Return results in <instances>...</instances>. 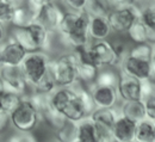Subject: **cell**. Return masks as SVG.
<instances>
[{
    "label": "cell",
    "mask_w": 155,
    "mask_h": 142,
    "mask_svg": "<svg viewBox=\"0 0 155 142\" xmlns=\"http://www.w3.org/2000/svg\"><path fill=\"white\" fill-rule=\"evenodd\" d=\"M90 17L85 12L66 11L58 25L56 36L68 51L88 47L92 41L88 35Z\"/></svg>",
    "instance_id": "6da1fadb"
},
{
    "label": "cell",
    "mask_w": 155,
    "mask_h": 142,
    "mask_svg": "<svg viewBox=\"0 0 155 142\" xmlns=\"http://www.w3.org/2000/svg\"><path fill=\"white\" fill-rule=\"evenodd\" d=\"M111 11L106 16L112 32L127 34L130 26L140 19L141 7L133 1H110Z\"/></svg>",
    "instance_id": "7a4b0ae2"
},
{
    "label": "cell",
    "mask_w": 155,
    "mask_h": 142,
    "mask_svg": "<svg viewBox=\"0 0 155 142\" xmlns=\"http://www.w3.org/2000/svg\"><path fill=\"white\" fill-rule=\"evenodd\" d=\"M49 69L58 87H73L79 82L78 59L73 50H67L55 58H51Z\"/></svg>",
    "instance_id": "3957f363"
},
{
    "label": "cell",
    "mask_w": 155,
    "mask_h": 142,
    "mask_svg": "<svg viewBox=\"0 0 155 142\" xmlns=\"http://www.w3.org/2000/svg\"><path fill=\"white\" fill-rule=\"evenodd\" d=\"M41 122V115L26 97H23L19 105L10 115V125L19 133H34Z\"/></svg>",
    "instance_id": "277c9868"
},
{
    "label": "cell",
    "mask_w": 155,
    "mask_h": 142,
    "mask_svg": "<svg viewBox=\"0 0 155 142\" xmlns=\"http://www.w3.org/2000/svg\"><path fill=\"white\" fill-rule=\"evenodd\" d=\"M50 60H51L50 54L44 51H34L26 54L25 59L20 64V68L30 88L36 84H38L47 74Z\"/></svg>",
    "instance_id": "5b68a950"
},
{
    "label": "cell",
    "mask_w": 155,
    "mask_h": 142,
    "mask_svg": "<svg viewBox=\"0 0 155 142\" xmlns=\"http://www.w3.org/2000/svg\"><path fill=\"white\" fill-rule=\"evenodd\" d=\"M87 53L90 60L99 71L105 68L119 67V60L115 51L114 44L109 40L92 42L87 47Z\"/></svg>",
    "instance_id": "8992f818"
},
{
    "label": "cell",
    "mask_w": 155,
    "mask_h": 142,
    "mask_svg": "<svg viewBox=\"0 0 155 142\" xmlns=\"http://www.w3.org/2000/svg\"><path fill=\"white\" fill-rule=\"evenodd\" d=\"M0 77L6 91L19 94L20 97H26L30 93V86L20 67H2L0 68Z\"/></svg>",
    "instance_id": "52a82bcc"
},
{
    "label": "cell",
    "mask_w": 155,
    "mask_h": 142,
    "mask_svg": "<svg viewBox=\"0 0 155 142\" xmlns=\"http://www.w3.org/2000/svg\"><path fill=\"white\" fill-rule=\"evenodd\" d=\"M64 12L66 10L62 7L61 4H58L55 1H44L35 21L43 25L50 34L56 35L58 25L64 16Z\"/></svg>",
    "instance_id": "ba28073f"
},
{
    "label": "cell",
    "mask_w": 155,
    "mask_h": 142,
    "mask_svg": "<svg viewBox=\"0 0 155 142\" xmlns=\"http://www.w3.org/2000/svg\"><path fill=\"white\" fill-rule=\"evenodd\" d=\"M26 51L8 35L0 44V68L2 67H20L26 56Z\"/></svg>",
    "instance_id": "9c48e42d"
},
{
    "label": "cell",
    "mask_w": 155,
    "mask_h": 142,
    "mask_svg": "<svg viewBox=\"0 0 155 142\" xmlns=\"http://www.w3.org/2000/svg\"><path fill=\"white\" fill-rule=\"evenodd\" d=\"M117 93L120 101H142L141 98V81L118 71Z\"/></svg>",
    "instance_id": "30bf717a"
},
{
    "label": "cell",
    "mask_w": 155,
    "mask_h": 142,
    "mask_svg": "<svg viewBox=\"0 0 155 142\" xmlns=\"http://www.w3.org/2000/svg\"><path fill=\"white\" fill-rule=\"evenodd\" d=\"M87 90L91 93L96 109H112L118 106L120 103L117 93V88L97 86L92 84L87 86Z\"/></svg>",
    "instance_id": "8fae6325"
},
{
    "label": "cell",
    "mask_w": 155,
    "mask_h": 142,
    "mask_svg": "<svg viewBox=\"0 0 155 142\" xmlns=\"http://www.w3.org/2000/svg\"><path fill=\"white\" fill-rule=\"evenodd\" d=\"M150 63L152 61H144L127 56L120 63L119 71L140 81L147 80L150 78Z\"/></svg>",
    "instance_id": "7c38bea8"
},
{
    "label": "cell",
    "mask_w": 155,
    "mask_h": 142,
    "mask_svg": "<svg viewBox=\"0 0 155 142\" xmlns=\"http://www.w3.org/2000/svg\"><path fill=\"white\" fill-rule=\"evenodd\" d=\"M119 114L120 116L128 118L129 121L134 123L147 120L146 118V107L143 101H120L118 105Z\"/></svg>",
    "instance_id": "4fadbf2b"
},
{
    "label": "cell",
    "mask_w": 155,
    "mask_h": 142,
    "mask_svg": "<svg viewBox=\"0 0 155 142\" xmlns=\"http://www.w3.org/2000/svg\"><path fill=\"white\" fill-rule=\"evenodd\" d=\"M112 133L116 142H135L136 123L119 116L112 128Z\"/></svg>",
    "instance_id": "5bb4252c"
},
{
    "label": "cell",
    "mask_w": 155,
    "mask_h": 142,
    "mask_svg": "<svg viewBox=\"0 0 155 142\" xmlns=\"http://www.w3.org/2000/svg\"><path fill=\"white\" fill-rule=\"evenodd\" d=\"M111 34L112 30L106 17H90L88 35L92 42L106 41Z\"/></svg>",
    "instance_id": "9a60e30c"
},
{
    "label": "cell",
    "mask_w": 155,
    "mask_h": 142,
    "mask_svg": "<svg viewBox=\"0 0 155 142\" xmlns=\"http://www.w3.org/2000/svg\"><path fill=\"white\" fill-rule=\"evenodd\" d=\"M119 116H120L119 109H118V106H116L112 109H96L91 114L90 118L97 127L112 129Z\"/></svg>",
    "instance_id": "2e32d148"
},
{
    "label": "cell",
    "mask_w": 155,
    "mask_h": 142,
    "mask_svg": "<svg viewBox=\"0 0 155 142\" xmlns=\"http://www.w3.org/2000/svg\"><path fill=\"white\" fill-rule=\"evenodd\" d=\"M12 40H15L26 53L39 51L35 41L32 38L29 29L25 28H11L10 32L7 34Z\"/></svg>",
    "instance_id": "e0dca14e"
},
{
    "label": "cell",
    "mask_w": 155,
    "mask_h": 142,
    "mask_svg": "<svg viewBox=\"0 0 155 142\" xmlns=\"http://www.w3.org/2000/svg\"><path fill=\"white\" fill-rule=\"evenodd\" d=\"M77 142H100L97 127L90 117L77 123Z\"/></svg>",
    "instance_id": "ac0fdd59"
},
{
    "label": "cell",
    "mask_w": 155,
    "mask_h": 142,
    "mask_svg": "<svg viewBox=\"0 0 155 142\" xmlns=\"http://www.w3.org/2000/svg\"><path fill=\"white\" fill-rule=\"evenodd\" d=\"M32 17L25 5V1H17L16 7L13 8L11 16V28H25L32 23Z\"/></svg>",
    "instance_id": "d6986e66"
},
{
    "label": "cell",
    "mask_w": 155,
    "mask_h": 142,
    "mask_svg": "<svg viewBox=\"0 0 155 142\" xmlns=\"http://www.w3.org/2000/svg\"><path fill=\"white\" fill-rule=\"evenodd\" d=\"M135 142H155V123L148 120L137 123Z\"/></svg>",
    "instance_id": "ffe728a7"
},
{
    "label": "cell",
    "mask_w": 155,
    "mask_h": 142,
    "mask_svg": "<svg viewBox=\"0 0 155 142\" xmlns=\"http://www.w3.org/2000/svg\"><path fill=\"white\" fill-rule=\"evenodd\" d=\"M125 35L130 40V42H133V44L148 43V28L141 21V19L135 21Z\"/></svg>",
    "instance_id": "44dd1931"
},
{
    "label": "cell",
    "mask_w": 155,
    "mask_h": 142,
    "mask_svg": "<svg viewBox=\"0 0 155 142\" xmlns=\"http://www.w3.org/2000/svg\"><path fill=\"white\" fill-rule=\"evenodd\" d=\"M77 123H66L54 131V142H77Z\"/></svg>",
    "instance_id": "7402d4cb"
},
{
    "label": "cell",
    "mask_w": 155,
    "mask_h": 142,
    "mask_svg": "<svg viewBox=\"0 0 155 142\" xmlns=\"http://www.w3.org/2000/svg\"><path fill=\"white\" fill-rule=\"evenodd\" d=\"M41 118L42 122H45L53 129V131L58 130V128H61L66 123V118L51 106V103L44 111L41 112Z\"/></svg>",
    "instance_id": "603a6c76"
},
{
    "label": "cell",
    "mask_w": 155,
    "mask_h": 142,
    "mask_svg": "<svg viewBox=\"0 0 155 142\" xmlns=\"http://www.w3.org/2000/svg\"><path fill=\"white\" fill-rule=\"evenodd\" d=\"M111 11L110 1H86L85 13L88 17H106Z\"/></svg>",
    "instance_id": "cb8c5ba5"
},
{
    "label": "cell",
    "mask_w": 155,
    "mask_h": 142,
    "mask_svg": "<svg viewBox=\"0 0 155 142\" xmlns=\"http://www.w3.org/2000/svg\"><path fill=\"white\" fill-rule=\"evenodd\" d=\"M118 82V72L115 68H105L98 72V75L94 80V85L104 86V87H117Z\"/></svg>",
    "instance_id": "d4e9b609"
},
{
    "label": "cell",
    "mask_w": 155,
    "mask_h": 142,
    "mask_svg": "<svg viewBox=\"0 0 155 142\" xmlns=\"http://www.w3.org/2000/svg\"><path fill=\"white\" fill-rule=\"evenodd\" d=\"M128 56L140 59L144 61H152L153 59V47L149 43H143V44H133L129 48Z\"/></svg>",
    "instance_id": "484cf974"
},
{
    "label": "cell",
    "mask_w": 155,
    "mask_h": 142,
    "mask_svg": "<svg viewBox=\"0 0 155 142\" xmlns=\"http://www.w3.org/2000/svg\"><path fill=\"white\" fill-rule=\"evenodd\" d=\"M23 97H20L19 94H16V93H12V92H8V91H5L1 96H0V101H1V106H2V111L6 114V115H11L15 109L19 105V103L21 101Z\"/></svg>",
    "instance_id": "4316f807"
},
{
    "label": "cell",
    "mask_w": 155,
    "mask_h": 142,
    "mask_svg": "<svg viewBox=\"0 0 155 142\" xmlns=\"http://www.w3.org/2000/svg\"><path fill=\"white\" fill-rule=\"evenodd\" d=\"M141 7V21L149 29L155 30V1L140 5Z\"/></svg>",
    "instance_id": "83f0119b"
},
{
    "label": "cell",
    "mask_w": 155,
    "mask_h": 142,
    "mask_svg": "<svg viewBox=\"0 0 155 142\" xmlns=\"http://www.w3.org/2000/svg\"><path fill=\"white\" fill-rule=\"evenodd\" d=\"M16 5L17 1L0 0V23L6 28L11 24V16Z\"/></svg>",
    "instance_id": "f1b7e54d"
},
{
    "label": "cell",
    "mask_w": 155,
    "mask_h": 142,
    "mask_svg": "<svg viewBox=\"0 0 155 142\" xmlns=\"http://www.w3.org/2000/svg\"><path fill=\"white\" fill-rule=\"evenodd\" d=\"M4 142H38L36 136L32 133H19L15 131L8 135Z\"/></svg>",
    "instance_id": "f546056e"
},
{
    "label": "cell",
    "mask_w": 155,
    "mask_h": 142,
    "mask_svg": "<svg viewBox=\"0 0 155 142\" xmlns=\"http://www.w3.org/2000/svg\"><path fill=\"white\" fill-rule=\"evenodd\" d=\"M61 5L66 11L79 13V12L85 11L86 1H84V0H69V1H63Z\"/></svg>",
    "instance_id": "4dcf8cb0"
},
{
    "label": "cell",
    "mask_w": 155,
    "mask_h": 142,
    "mask_svg": "<svg viewBox=\"0 0 155 142\" xmlns=\"http://www.w3.org/2000/svg\"><path fill=\"white\" fill-rule=\"evenodd\" d=\"M152 96H154L153 81L150 79L142 80L141 81V98H142V101H146Z\"/></svg>",
    "instance_id": "1f68e13d"
},
{
    "label": "cell",
    "mask_w": 155,
    "mask_h": 142,
    "mask_svg": "<svg viewBox=\"0 0 155 142\" xmlns=\"http://www.w3.org/2000/svg\"><path fill=\"white\" fill-rule=\"evenodd\" d=\"M143 103L146 107V118L155 123V96L149 97L148 99L143 101Z\"/></svg>",
    "instance_id": "d6a6232c"
},
{
    "label": "cell",
    "mask_w": 155,
    "mask_h": 142,
    "mask_svg": "<svg viewBox=\"0 0 155 142\" xmlns=\"http://www.w3.org/2000/svg\"><path fill=\"white\" fill-rule=\"evenodd\" d=\"M7 127H10V116L8 115H5V114H1L0 115V134Z\"/></svg>",
    "instance_id": "836d02e7"
},
{
    "label": "cell",
    "mask_w": 155,
    "mask_h": 142,
    "mask_svg": "<svg viewBox=\"0 0 155 142\" xmlns=\"http://www.w3.org/2000/svg\"><path fill=\"white\" fill-rule=\"evenodd\" d=\"M7 37V30H6V26H4L1 23H0V44L6 40Z\"/></svg>",
    "instance_id": "e575fe53"
},
{
    "label": "cell",
    "mask_w": 155,
    "mask_h": 142,
    "mask_svg": "<svg viewBox=\"0 0 155 142\" xmlns=\"http://www.w3.org/2000/svg\"><path fill=\"white\" fill-rule=\"evenodd\" d=\"M6 90H5V85H4V81H2V79H1V77H0V96L5 92Z\"/></svg>",
    "instance_id": "d590c367"
},
{
    "label": "cell",
    "mask_w": 155,
    "mask_h": 142,
    "mask_svg": "<svg viewBox=\"0 0 155 142\" xmlns=\"http://www.w3.org/2000/svg\"><path fill=\"white\" fill-rule=\"evenodd\" d=\"M152 47H153V59H152V60L155 61V44H153Z\"/></svg>",
    "instance_id": "8d00e7d4"
}]
</instances>
